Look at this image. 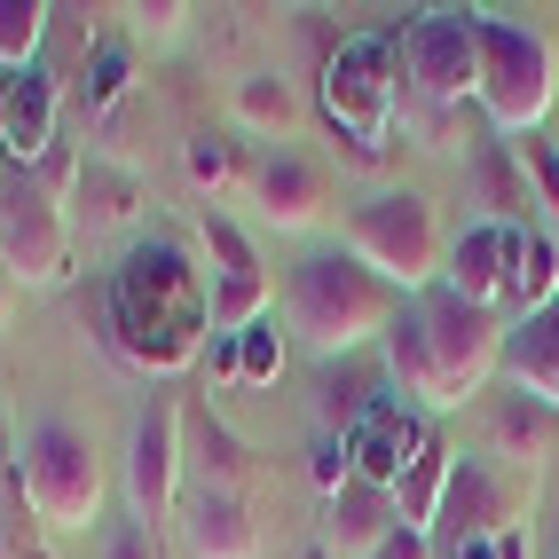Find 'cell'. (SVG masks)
I'll list each match as a JSON object with an SVG mask.
<instances>
[{"label":"cell","instance_id":"5","mask_svg":"<svg viewBox=\"0 0 559 559\" xmlns=\"http://www.w3.org/2000/svg\"><path fill=\"white\" fill-rule=\"evenodd\" d=\"M16 480H24V504L40 528L56 536H80L95 528L103 512V457H95V433L71 426L63 409H40L16 441Z\"/></svg>","mask_w":559,"mask_h":559},{"label":"cell","instance_id":"18","mask_svg":"<svg viewBox=\"0 0 559 559\" xmlns=\"http://www.w3.org/2000/svg\"><path fill=\"white\" fill-rule=\"evenodd\" d=\"M418 418H409V409L402 402H370V418L347 433V457H355V480H379V489H394V480H402V465L409 457H418Z\"/></svg>","mask_w":559,"mask_h":559},{"label":"cell","instance_id":"41","mask_svg":"<svg viewBox=\"0 0 559 559\" xmlns=\"http://www.w3.org/2000/svg\"><path fill=\"white\" fill-rule=\"evenodd\" d=\"M32 559H48V551H32Z\"/></svg>","mask_w":559,"mask_h":559},{"label":"cell","instance_id":"33","mask_svg":"<svg viewBox=\"0 0 559 559\" xmlns=\"http://www.w3.org/2000/svg\"><path fill=\"white\" fill-rule=\"evenodd\" d=\"M24 480H16V441H9V418H0V504H16Z\"/></svg>","mask_w":559,"mask_h":559},{"label":"cell","instance_id":"8","mask_svg":"<svg viewBox=\"0 0 559 559\" xmlns=\"http://www.w3.org/2000/svg\"><path fill=\"white\" fill-rule=\"evenodd\" d=\"M190 559H260V520H252V480H245V450L221 426H205V465L190 473L174 512Z\"/></svg>","mask_w":559,"mask_h":559},{"label":"cell","instance_id":"6","mask_svg":"<svg viewBox=\"0 0 559 559\" xmlns=\"http://www.w3.org/2000/svg\"><path fill=\"white\" fill-rule=\"evenodd\" d=\"M347 252L362 260L370 276H386L394 292H433L441 269H450V245H441V221H433V198L426 190H370L355 213H347Z\"/></svg>","mask_w":559,"mask_h":559},{"label":"cell","instance_id":"27","mask_svg":"<svg viewBox=\"0 0 559 559\" xmlns=\"http://www.w3.org/2000/svg\"><path fill=\"white\" fill-rule=\"evenodd\" d=\"M181 166H190V181H198V190H229V181H237V142L229 134H190V151H181Z\"/></svg>","mask_w":559,"mask_h":559},{"label":"cell","instance_id":"23","mask_svg":"<svg viewBox=\"0 0 559 559\" xmlns=\"http://www.w3.org/2000/svg\"><path fill=\"white\" fill-rule=\"evenodd\" d=\"M48 0H0V71H32L48 40Z\"/></svg>","mask_w":559,"mask_h":559},{"label":"cell","instance_id":"7","mask_svg":"<svg viewBox=\"0 0 559 559\" xmlns=\"http://www.w3.org/2000/svg\"><path fill=\"white\" fill-rule=\"evenodd\" d=\"M559 95V56L544 32L512 24V16H480V119L497 134H544V110Z\"/></svg>","mask_w":559,"mask_h":559},{"label":"cell","instance_id":"35","mask_svg":"<svg viewBox=\"0 0 559 559\" xmlns=\"http://www.w3.org/2000/svg\"><path fill=\"white\" fill-rule=\"evenodd\" d=\"M213 386H237V340H213Z\"/></svg>","mask_w":559,"mask_h":559},{"label":"cell","instance_id":"37","mask_svg":"<svg viewBox=\"0 0 559 559\" xmlns=\"http://www.w3.org/2000/svg\"><path fill=\"white\" fill-rule=\"evenodd\" d=\"M9 308H16V284H9V269H0V323H9Z\"/></svg>","mask_w":559,"mask_h":559},{"label":"cell","instance_id":"14","mask_svg":"<svg viewBox=\"0 0 559 559\" xmlns=\"http://www.w3.org/2000/svg\"><path fill=\"white\" fill-rule=\"evenodd\" d=\"M56 110H63V87H56L48 63L9 71V119H0V151H9L24 174L56 151Z\"/></svg>","mask_w":559,"mask_h":559},{"label":"cell","instance_id":"15","mask_svg":"<svg viewBox=\"0 0 559 559\" xmlns=\"http://www.w3.org/2000/svg\"><path fill=\"white\" fill-rule=\"evenodd\" d=\"M252 198H260V213H269L276 229H316L331 213V174L316 158H300V151H276L252 174Z\"/></svg>","mask_w":559,"mask_h":559},{"label":"cell","instance_id":"12","mask_svg":"<svg viewBox=\"0 0 559 559\" xmlns=\"http://www.w3.org/2000/svg\"><path fill=\"white\" fill-rule=\"evenodd\" d=\"M512 237H520V229H504V221H473V229L450 245V269H441V284H450L457 300L504 316V292H512Z\"/></svg>","mask_w":559,"mask_h":559},{"label":"cell","instance_id":"17","mask_svg":"<svg viewBox=\"0 0 559 559\" xmlns=\"http://www.w3.org/2000/svg\"><path fill=\"white\" fill-rule=\"evenodd\" d=\"M504 379H512V394L544 402L551 418H559V300L544 316H520L504 331Z\"/></svg>","mask_w":559,"mask_h":559},{"label":"cell","instance_id":"9","mask_svg":"<svg viewBox=\"0 0 559 559\" xmlns=\"http://www.w3.org/2000/svg\"><path fill=\"white\" fill-rule=\"evenodd\" d=\"M71 198H56L40 174L0 181V269L24 292H48L71 276Z\"/></svg>","mask_w":559,"mask_h":559},{"label":"cell","instance_id":"13","mask_svg":"<svg viewBox=\"0 0 559 559\" xmlns=\"http://www.w3.org/2000/svg\"><path fill=\"white\" fill-rule=\"evenodd\" d=\"M402 528V512H394V489H379V480H347L340 497H323V551L331 559H370L386 536Z\"/></svg>","mask_w":559,"mask_h":559},{"label":"cell","instance_id":"29","mask_svg":"<svg viewBox=\"0 0 559 559\" xmlns=\"http://www.w3.org/2000/svg\"><path fill=\"white\" fill-rule=\"evenodd\" d=\"M127 87H134V63H127V48H95V71H87V110H119L127 103Z\"/></svg>","mask_w":559,"mask_h":559},{"label":"cell","instance_id":"30","mask_svg":"<svg viewBox=\"0 0 559 559\" xmlns=\"http://www.w3.org/2000/svg\"><path fill=\"white\" fill-rule=\"evenodd\" d=\"M103 559H166L158 528H142V520H119V528L103 536Z\"/></svg>","mask_w":559,"mask_h":559},{"label":"cell","instance_id":"24","mask_svg":"<svg viewBox=\"0 0 559 559\" xmlns=\"http://www.w3.org/2000/svg\"><path fill=\"white\" fill-rule=\"evenodd\" d=\"M237 119L245 127H300V95H292V80H276V71H252V80H237Z\"/></svg>","mask_w":559,"mask_h":559},{"label":"cell","instance_id":"19","mask_svg":"<svg viewBox=\"0 0 559 559\" xmlns=\"http://www.w3.org/2000/svg\"><path fill=\"white\" fill-rule=\"evenodd\" d=\"M450 544H497L504 536V489H497V473L480 465V457H457L450 473V497H441V520H433Z\"/></svg>","mask_w":559,"mask_h":559},{"label":"cell","instance_id":"32","mask_svg":"<svg viewBox=\"0 0 559 559\" xmlns=\"http://www.w3.org/2000/svg\"><path fill=\"white\" fill-rule=\"evenodd\" d=\"M370 559H433V536H426V528H394Z\"/></svg>","mask_w":559,"mask_h":559},{"label":"cell","instance_id":"1","mask_svg":"<svg viewBox=\"0 0 559 559\" xmlns=\"http://www.w3.org/2000/svg\"><path fill=\"white\" fill-rule=\"evenodd\" d=\"M103 316H110V347L142 379H181L213 331V292L181 237H134L127 260L110 269Z\"/></svg>","mask_w":559,"mask_h":559},{"label":"cell","instance_id":"3","mask_svg":"<svg viewBox=\"0 0 559 559\" xmlns=\"http://www.w3.org/2000/svg\"><path fill=\"white\" fill-rule=\"evenodd\" d=\"M402 316V292L386 276H370L347 245H323L308 252L284 284V331L300 347H316L323 362L331 355H355L362 340H386V323Z\"/></svg>","mask_w":559,"mask_h":559},{"label":"cell","instance_id":"21","mask_svg":"<svg viewBox=\"0 0 559 559\" xmlns=\"http://www.w3.org/2000/svg\"><path fill=\"white\" fill-rule=\"evenodd\" d=\"M551 300H559V237L551 229H520L512 237V292H504V308L520 323V316H544Z\"/></svg>","mask_w":559,"mask_h":559},{"label":"cell","instance_id":"25","mask_svg":"<svg viewBox=\"0 0 559 559\" xmlns=\"http://www.w3.org/2000/svg\"><path fill=\"white\" fill-rule=\"evenodd\" d=\"M269 379H284V323L260 316L237 331V386H269Z\"/></svg>","mask_w":559,"mask_h":559},{"label":"cell","instance_id":"36","mask_svg":"<svg viewBox=\"0 0 559 559\" xmlns=\"http://www.w3.org/2000/svg\"><path fill=\"white\" fill-rule=\"evenodd\" d=\"M497 559H528V536H520V528H504V536H497Z\"/></svg>","mask_w":559,"mask_h":559},{"label":"cell","instance_id":"40","mask_svg":"<svg viewBox=\"0 0 559 559\" xmlns=\"http://www.w3.org/2000/svg\"><path fill=\"white\" fill-rule=\"evenodd\" d=\"M0 158H9V151H0ZM0 181H9V174H0Z\"/></svg>","mask_w":559,"mask_h":559},{"label":"cell","instance_id":"34","mask_svg":"<svg viewBox=\"0 0 559 559\" xmlns=\"http://www.w3.org/2000/svg\"><path fill=\"white\" fill-rule=\"evenodd\" d=\"M134 16H142V32H174L190 9H181V0H158V9H134Z\"/></svg>","mask_w":559,"mask_h":559},{"label":"cell","instance_id":"39","mask_svg":"<svg viewBox=\"0 0 559 559\" xmlns=\"http://www.w3.org/2000/svg\"><path fill=\"white\" fill-rule=\"evenodd\" d=\"M300 559H331V551H323V544H308V551H300Z\"/></svg>","mask_w":559,"mask_h":559},{"label":"cell","instance_id":"26","mask_svg":"<svg viewBox=\"0 0 559 559\" xmlns=\"http://www.w3.org/2000/svg\"><path fill=\"white\" fill-rule=\"evenodd\" d=\"M544 441H551V409L528 402V394H512V402H504V418H497V450L520 457V465H536V457H544Z\"/></svg>","mask_w":559,"mask_h":559},{"label":"cell","instance_id":"4","mask_svg":"<svg viewBox=\"0 0 559 559\" xmlns=\"http://www.w3.org/2000/svg\"><path fill=\"white\" fill-rule=\"evenodd\" d=\"M323 127L370 174L394 158V127H402V40L394 32L340 40V56L323 63Z\"/></svg>","mask_w":559,"mask_h":559},{"label":"cell","instance_id":"2","mask_svg":"<svg viewBox=\"0 0 559 559\" xmlns=\"http://www.w3.org/2000/svg\"><path fill=\"white\" fill-rule=\"evenodd\" d=\"M504 331H512L504 316L457 300L450 284H433V292H418V300L386 323L379 347H386V370H394L402 402H418V409H465L504 370Z\"/></svg>","mask_w":559,"mask_h":559},{"label":"cell","instance_id":"22","mask_svg":"<svg viewBox=\"0 0 559 559\" xmlns=\"http://www.w3.org/2000/svg\"><path fill=\"white\" fill-rule=\"evenodd\" d=\"M480 198H489V221H504V229H528V205H536V190H528V174H520V158H512V142H480Z\"/></svg>","mask_w":559,"mask_h":559},{"label":"cell","instance_id":"11","mask_svg":"<svg viewBox=\"0 0 559 559\" xmlns=\"http://www.w3.org/2000/svg\"><path fill=\"white\" fill-rule=\"evenodd\" d=\"M198 237H205V292H213V340H237L245 323L269 316V269H260V252L252 237L237 229L229 213H213L198 221Z\"/></svg>","mask_w":559,"mask_h":559},{"label":"cell","instance_id":"38","mask_svg":"<svg viewBox=\"0 0 559 559\" xmlns=\"http://www.w3.org/2000/svg\"><path fill=\"white\" fill-rule=\"evenodd\" d=\"M0 119H9V71H0Z\"/></svg>","mask_w":559,"mask_h":559},{"label":"cell","instance_id":"31","mask_svg":"<svg viewBox=\"0 0 559 559\" xmlns=\"http://www.w3.org/2000/svg\"><path fill=\"white\" fill-rule=\"evenodd\" d=\"M347 480H355V457H347V441H331V433H323V450H316V489H323V497H340Z\"/></svg>","mask_w":559,"mask_h":559},{"label":"cell","instance_id":"10","mask_svg":"<svg viewBox=\"0 0 559 559\" xmlns=\"http://www.w3.org/2000/svg\"><path fill=\"white\" fill-rule=\"evenodd\" d=\"M119 480H127V512L142 520V528H166V520L181 512L190 473H181V409H174V402H151V409L127 426Z\"/></svg>","mask_w":559,"mask_h":559},{"label":"cell","instance_id":"20","mask_svg":"<svg viewBox=\"0 0 559 559\" xmlns=\"http://www.w3.org/2000/svg\"><path fill=\"white\" fill-rule=\"evenodd\" d=\"M450 473H457V450L426 433V441H418V457H409L402 480H394V512H402V528H426V536H433L441 497H450Z\"/></svg>","mask_w":559,"mask_h":559},{"label":"cell","instance_id":"28","mask_svg":"<svg viewBox=\"0 0 559 559\" xmlns=\"http://www.w3.org/2000/svg\"><path fill=\"white\" fill-rule=\"evenodd\" d=\"M512 158H520V174H528L536 205L559 221V151H551V134H520V142H512Z\"/></svg>","mask_w":559,"mask_h":559},{"label":"cell","instance_id":"16","mask_svg":"<svg viewBox=\"0 0 559 559\" xmlns=\"http://www.w3.org/2000/svg\"><path fill=\"white\" fill-rule=\"evenodd\" d=\"M142 221V174L110 166V158H80V181H71V229L87 237H119Z\"/></svg>","mask_w":559,"mask_h":559}]
</instances>
